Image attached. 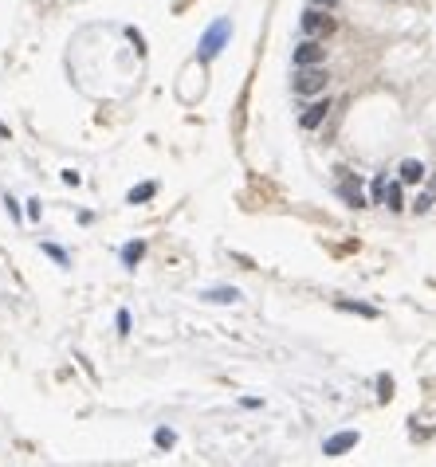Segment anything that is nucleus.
<instances>
[{"label": "nucleus", "instance_id": "nucleus-1", "mask_svg": "<svg viewBox=\"0 0 436 467\" xmlns=\"http://www.w3.org/2000/svg\"><path fill=\"white\" fill-rule=\"evenodd\" d=\"M374 204H381V209H389V212H401V209H405V197H401V177L389 181L386 173H377V177H374Z\"/></svg>", "mask_w": 436, "mask_h": 467}, {"label": "nucleus", "instance_id": "nucleus-2", "mask_svg": "<svg viewBox=\"0 0 436 467\" xmlns=\"http://www.w3.org/2000/svg\"><path fill=\"white\" fill-rule=\"evenodd\" d=\"M322 87H327V71H322V63L295 67V83H291L295 95H322Z\"/></svg>", "mask_w": 436, "mask_h": 467}, {"label": "nucleus", "instance_id": "nucleus-3", "mask_svg": "<svg viewBox=\"0 0 436 467\" xmlns=\"http://www.w3.org/2000/svg\"><path fill=\"white\" fill-rule=\"evenodd\" d=\"M229 36H232V20H217V24H212V28L200 36V60H217L220 48L229 43Z\"/></svg>", "mask_w": 436, "mask_h": 467}, {"label": "nucleus", "instance_id": "nucleus-4", "mask_svg": "<svg viewBox=\"0 0 436 467\" xmlns=\"http://www.w3.org/2000/svg\"><path fill=\"white\" fill-rule=\"evenodd\" d=\"M334 28V20H330L327 16V8H318V4H311L307 12H303V32H307V36H327V32Z\"/></svg>", "mask_w": 436, "mask_h": 467}, {"label": "nucleus", "instance_id": "nucleus-5", "mask_svg": "<svg viewBox=\"0 0 436 467\" xmlns=\"http://www.w3.org/2000/svg\"><path fill=\"white\" fill-rule=\"evenodd\" d=\"M322 55H327V48L311 36V40H303L295 48V67H311V63H322Z\"/></svg>", "mask_w": 436, "mask_h": 467}, {"label": "nucleus", "instance_id": "nucleus-6", "mask_svg": "<svg viewBox=\"0 0 436 467\" xmlns=\"http://www.w3.org/2000/svg\"><path fill=\"white\" fill-rule=\"evenodd\" d=\"M338 197L346 200V204H354V209H366V193H362V181H357V177H342Z\"/></svg>", "mask_w": 436, "mask_h": 467}, {"label": "nucleus", "instance_id": "nucleus-7", "mask_svg": "<svg viewBox=\"0 0 436 467\" xmlns=\"http://www.w3.org/2000/svg\"><path fill=\"white\" fill-rule=\"evenodd\" d=\"M327 110H330V102H327V99H322V102H311V106L303 110L299 126H303V130H318V126H322V118H327Z\"/></svg>", "mask_w": 436, "mask_h": 467}, {"label": "nucleus", "instance_id": "nucleus-8", "mask_svg": "<svg viewBox=\"0 0 436 467\" xmlns=\"http://www.w3.org/2000/svg\"><path fill=\"white\" fill-rule=\"evenodd\" d=\"M354 444H357V432H338V436H330L327 444H322V456H342V452H350Z\"/></svg>", "mask_w": 436, "mask_h": 467}, {"label": "nucleus", "instance_id": "nucleus-9", "mask_svg": "<svg viewBox=\"0 0 436 467\" xmlns=\"http://www.w3.org/2000/svg\"><path fill=\"white\" fill-rule=\"evenodd\" d=\"M397 177H401V185H421V181L428 177V173H425V165H421L416 158H409V161H401Z\"/></svg>", "mask_w": 436, "mask_h": 467}, {"label": "nucleus", "instance_id": "nucleus-10", "mask_svg": "<svg viewBox=\"0 0 436 467\" xmlns=\"http://www.w3.org/2000/svg\"><path fill=\"white\" fill-rule=\"evenodd\" d=\"M142 256H146V244H142V239H134V244H126V248H122V263H126V267H134Z\"/></svg>", "mask_w": 436, "mask_h": 467}, {"label": "nucleus", "instance_id": "nucleus-11", "mask_svg": "<svg viewBox=\"0 0 436 467\" xmlns=\"http://www.w3.org/2000/svg\"><path fill=\"white\" fill-rule=\"evenodd\" d=\"M205 298L208 302H236L240 291L236 287H217V291H205Z\"/></svg>", "mask_w": 436, "mask_h": 467}, {"label": "nucleus", "instance_id": "nucleus-12", "mask_svg": "<svg viewBox=\"0 0 436 467\" xmlns=\"http://www.w3.org/2000/svg\"><path fill=\"white\" fill-rule=\"evenodd\" d=\"M154 193H158V185H154V181H146V185H138V189H130V204H142V200H149L154 197Z\"/></svg>", "mask_w": 436, "mask_h": 467}, {"label": "nucleus", "instance_id": "nucleus-13", "mask_svg": "<svg viewBox=\"0 0 436 467\" xmlns=\"http://www.w3.org/2000/svg\"><path fill=\"white\" fill-rule=\"evenodd\" d=\"M338 310H350V314H362V319H377L374 307H362V302H350V298H342V302H338Z\"/></svg>", "mask_w": 436, "mask_h": 467}, {"label": "nucleus", "instance_id": "nucleus-14", "mask_svg": "<svg viewBox=\"0 0 436 467\" xmlns=\"http://www.w3.org/2000/svg\"><path fill=\"white\" fill-rule=\"evenodd\" d=\"M154 444H158V447H173V444H177L173 428H158V432H154Z\"/></svg>", "mask_w": 436, "mask_h": 467}, {"label": "nucleus", "instance_id": "nucleus-15", "mask_svg": "<svg viewBox=\"0 0 436 467\" xmlns=\"http://www.w3.org/2000/svg\"><path fill=\"white\" fill-rule=\"evenodd\" d=\"M432 200H436L432 193H421V197H416V204H413V209H416V212H428V209H432Z\"/></svg>", "mask_w": 436, "mask_h": 467}, {"label": "nucleus", "instance_id": "nucleus-16", "mask_svg": "<svg viewBox=\"0 0 436 467\" xmlns=\"http://www.w3.org/2000/svg\"><path fill=\"white\" fill-rule=\"evenodd\" d=\"M377 389H381V400H389V397H393V377H381V381H377Z\"/></svg>", "mask_w": 436, "mask_h": 467}, {"label": "nucleus", "instance_id": "nucleus-17", "mask_svg": "<svg viewBox=\"0 0 436 467\" xmlns=\"http://www.w3.org/2000/svg\"><path fill=\"white\" fill-rule=\"evenodd\" d=\"M43 251H48V256H51V259H60V263H67V251H60V248H51V244H48V248H43Z\"/></svg>", "mask_w": 436, "mask_h": 467}, {"label": "nucleus", "instance_id": "nucleus-18", "mask_svg": "<svg viewBox=\"0 0 436 467\" xmlns=\"http://www.w3.org/2000/svg\"><path fill=\"white\" fill-rule=\"evenodd\" d=\"M118 334H130V314H126V310L118 314Z\"/></svg>", "mask_w": 436, "mask_h": 467}, {"label": "nucleus", "instance_id": "nucleus-19", "mask_svg": "<svg viewBox=\"0 0 436 467\" xmlns=\"http://www.w3.org/2000/svg\"><path fill=\"white\" fill-rule=\"evenodd\" d=\"M311 4H318V8H334L338 0H311Z\"/></svg>", "mask_w": 436, "mask_h": 467}, {"label": "nucleus", "instance_id": "nucleus-20", "mask_svg": "<svg viewBox=\"0 0 436 467\" xmlns=\"http://www.w3.org/2000/svg\"><path fill=\"white\" fill-rule=\"evenodd\" d=\"M428 193H432V197H436V177H432V181H428Z\"/></svg>", "mask_w": 436, "mask_h": 467}, {"label": "nucleus", "instance_id": "nucleus-21", "mask_svg": "<svg viewBox=\"0 0 436 467\" xmlns=\"http://www.w3.org/2000/svg\"><path fill=\"white\" fill-rule=\"evenodd\" d=\"M4 134H8V130H4V126H0V138H4Z\"/></svg>", "mask_w": 436, "mask_h": 467}]
</instances>
